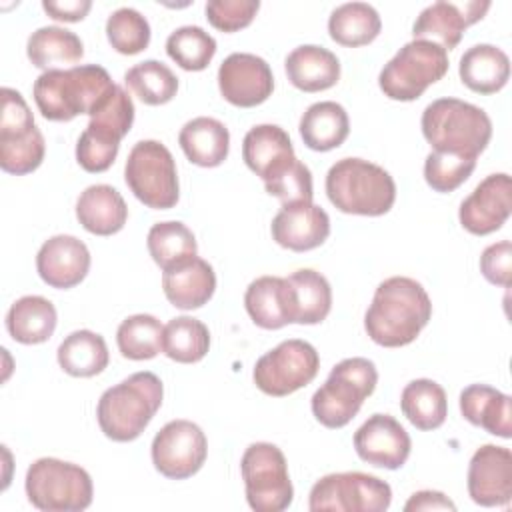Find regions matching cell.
<instances>
[{
	"mask_svg": "<svg viewBox=\"0 0 512 512\" xmlns=\"http://www.w3.org/2000/svg\"><path fill=\"white\" fill-rule=\"evenodd\" d=\"M512 212V180L506 172L486 176L460 204L458 218L464 230L486 236L502 228Z\"/></svg>",
	"mask_w": 512,
	"mask_h": 512,
	"instance_id": "cell-16",
	"label": "cell"
},
{
	"mask_svg": "<svg viewBox=\"0 0 512 512\" xmlns=\"http://www.w3.org/2000/svg\"><path fill=\"white\" fill-rule=\"evenodd\" d=\"M480 272L494 286H510L512 276V244L500 240L484 248L480 256Z\"/></svg>",
	"mask_w": 512,
	"mask_h": 512,
	"instance_id": "cell-48",
	"label": "cell"
},
{
	"mask_svg": "<svg viewBox=\"0 0 512 512\" xmlns=\"http://www.w3.org/2000/svg\"><path fill=\"white\" fill-rule=\"evenodd\" d=\"M406 512H416V510H456V504L442 492L438 490H420L414 492L408 502L404 504Z\"/></svg>",
	"mask_w": 512,
	"mask_h": 512,
	"instance_id": "cell-51",
	"label": "cell"
},
{
	"mask_svg": "<svg viewBox=\"0 0 512 512\" xmlns=\"http://www.w3.org/2000/svg\"><path fill=\"white\" fill-rule=\"evenodd\" d=\"M412 440L404 426L390 414H372L354 432V450L360 460L396 470L402 468L410 456Z\"/></svg>",
	"mask_w": 512,
	"mask_h": 512,
	"instance_id": "cell-17",
	"label": "cell"
},
{
	"mask_svg": "<svg viewBox=\"0 0 512 512\" xmlns=\"http://www.w3.org/2000/svg\"><path fill=\"white\" fill-rule=\"evenodd\" d=\"M130 192L148 208L168 210L178 204L180 184L172 152L158 140H140L132 146L124 166Z\"/></svg>",
	"mask_w": 512,
	"mask_h": 512,
	"instance_id": "cell-9",
	"label": "cell"
},
{
	"mask_svg": "<svg viewBox=\"0 0 512 512\" xmlns=\"http://www.w3.org/2000/svg\"><path fill=\"white\" fill-rule=\"evenodd\" d=\"M400 408L408 422L418 430H436L448 416L446 392L430 378H416L404 386Z\"/></svg>",
	"mask_w": 512,
	"mask_h": 512,
	"instance_id": "cell-34",
	"label": "cell"
},
{
	"mask_svg": "<svg viewBox=\"0 0 512 512\" xmlns=\"http://www.w3.org/2000/svg\"><path fill=\"white\" fill-rule=\"evenodd\" d=\"M132 122L134 102L122 86L114 84V88L90 112V122L84 130L104 142L120 144V140L130 132Z\"/></svg>",
	"mask_w": 512,
	"mask_h": 512,
	"instance_id": "cell-36",
	"label": "cell"
},
{
	"mask_svg": "<svg viewBox=\"0 0 512 512\" xmlns=\"http://www.w3.org/2000/svg\"><path fill=\"white\" fill-rule=\"evenodd\" d=\"M124 82L148 106L170 102L178 92L176 74L160 60H144L126 70Z\"/></svg>",
	"mask_w": 512,
	"mask_h": 512,
	"instance_id": "cell-40",
	"label": "cell"
},
{
	"mask_svg": "<svg viewBox=\"0 0 512 512\" xmlns=\"http://www.w3.org/2000/svg\"><path fill=\"white\" fill-rule=\"evenodd\" d=\"M164 326L152 314H132L116 330V344L128 360H150L162 352Z\"/></svg>",
	"mask_w": 512,
	"mask_h": 512,
	"instance_id": "cell-39",
	"label": "cell"
},
{
	"mask_svg": "<svg viewBox=\"0 0 512 512\" xmlns=\"http://www.w3.org/2000/svg\"><path fill=\"white\" fill-rule=\"evenodd\" d=\"M58 314L54 304L44 296H22L6 314V330L20 344H42L56 330Z\"/></svg>",
	"mask_w": 512,
	"mask_h": 512,
	"instance_id": "cell-30",
	"label": "cell"
},
{
	"mask_svg": "<svg viewBox=\"0 0 512 512\" xmlns=\"http://www.w3.org/2000/svg\"><path fill=\"white\" fill-rule=\"evenodd\" d=\"M378 370L372 360L354 356L340 360L326 382L312 394V414L326 428H344L374 392Z\"/></svg>",
	"mask_w": 512,
	"mask_h": 512,
	"instance_id": "cell-6",
	"label": "cell"
},
{
	"mask_svg": "<svg viewBox=\"0 0 512 512\" xmlns=\"http://www.w3.org/2000/svg\"><path fill=\"white\" fill-rule=\"evenodd\" d=\"M290 324H320L332 308V288L326 276L300 268L286 276Z\"/></svg>",
	"mask_w": 512,
	"mask_h": 512,
	"instance_id": "cell-22",
	"label": "cell"
},
{
	"mask_svg": "<svg viewBox=\"0 0 512 512\" xmlns=\"http://www.w3.org/2000/svg\"><path fill=\"white\" fill-rule=\"evenodd\" d=\"M468 494L480 506H508L512 500V452L504 446H480L468 464Z\"/></svg>",
	"mask_w": 512,
	"mask_h": 512,
	"instance_id": "cell-18",
	"label": "cell"
},
{
	"mask_svg": "<svg viewBox=\"0 0 512 512\" xmlns=\"http://www.w3.org/2000/svg\"><path fill=\"white\" fill-rule=\"evenodd\" d=\"M76 218L90 234L112 236L124 228L128 206L110 184H92L76 200Z\"/></svg>",
	"mask_w": 512,
	"mask_h": 512,
	"instance_id": "cell-23",
	"label": "cell"
},
{
	"mask_svg": "<svg viewBox=\"0 0 512 512\" xmlns=\"http://www.w3.org/2000/svg\"><path fill=\"white\" fill-rule=\"evenodd\" d=\"M258 10V0H210L204 6L208 22L220 32H238L246 28Z\"/></svg>",
	"mask_w": 512,
	"mask_h": 512,
	"instance_id": "cell-46",
	"label": "cell"
},
{
	"mask_svg": "<svg viewBox=\"0 0 512 512\" xmlns=\"http://www.w3.org/2000/svg\"><path fill=\"white\" fill-rule=\"evenodd\" d=\"M178 144L192 164L214 168L228 158L230 132L220 120L198 116L180 128Z\"/></svg>",
	"mask_w": 512,
	"mask_h": 512,
	"instance_id": "cell-27",
	"label": "cell"
},
{
	"mask_svg": "<svg viewBox=\"0 0 512 512\" xmlns=\"http://www.w3.org/2000/svg\"><path fill=\"white\" fill-rule=\"evenodd\" d=\"M392 488L378 476L366 472L326 474L310 490L312 512H384L390 508Z\"/></svg>",
	"mask_w": 512,
	"mask_h": 512,
	"instance_id": "cell-11",
	"label": "cell"
},
{
	"mask_svg": "<svg viewBox=\"0 0 512 512\" xmlns=\"http://www.w3.org/2000/svg\"><path fill=\"white\" fill-rule=\"evenodd\" d=\"M56 358L60 368L76 378H90L100 374L110 360L106 340L92 330H76L68 334L60 342Z\"/></svg>",
	"mask_w": 512,
	"mask_h": 512,
	"instance_id": "cell-33",
	"label": "cell"
},
{
	"mask_svg": "<svg viewBox=\"0 0 512 512\" xmlns=\"http://www.w3.org/2000/svg\"><path fill=\"white\" fill-rule=\"evenodd\" d=\"M2 98V108H0V134H10V132H22L34 126V116L24 100V96L14 90L4 86L0 90Z\"/></svg>",
	"mask_w": 512,
	"mask_h": 512,
	"instance_id": "cell-49",
	"label": "cell"
},
{
	"mask_svg": "<svg viewBox=\"0 0 512 512\" xmlns=\"http://www.w3.org/2000/svg\"><path fill=\"white\" fill-rule=\"evenodd\" d=\"M270 232L274 242L286 250H314L330 234V216L314 202L286 204L272 218Z\"/></svg>",
	"mask_w": 512,
	"mask_h": 512,
	"instance_id": "cell-19",
	"label": "cell"
},
{
	"mask_svg": "<svg viewBox=\"0 0 512 512\" xmlns=\"http://www.w3.org/2000/svg\"><path fill=\"white\" fill-rule=\"evenodd\" d=\"M164 386L154 372H134L120 384L102 392L96 418L106 438L132 442L150 424L162 406Z\"/></svg>",
	"mask_w": 512,
	"mask_h": 512,
	"instance_id": "cell-2",
	"label": "cell"
},
{
	"mask_svg": "<svg viewBox=\"0 0 512 512\" xmlns=\"http://www.w3.org/2000/svg\"><path fill=\"white\" fill-rule=\"evenodd\" d=\"M46 154V142L38 126L24 132L0 134V168L8 174H30L34 172Z\"/></svg>",
	"mask_w": 512,
	"mask_h": 512,
	"instance_id": "cell-41",
	"label": "cell"
},
{
	"mask_svg": "<svg viewBox=\"0 0 512 512\" xmlns=\"http://www.w3.org/2000/svg\"><path fill=\"white\" fill-rule=\"evenodd\" d=\"M118 148L120 146L102 142L84 130L76 142V160L86 172H106L114 164Z\"/></svg>",
	"mask_w": 512,
	"mask_h": 512,
	"instance_id": "cell-47",
	"label": "cell"
},
{
	"mask_svg": "<svg viewBox=\"0 0 512 512\" xmlns=\"http://www.w3.org/2000/svg\"><path fill=\"white\" fill-rule=\"evenodd\" d=\"M328 200L344 214L382 216L396 200L394 178L364 158H342L326 174Z\"/></svg>",
	"mask_w": 512,
	"mask_h": 512,
	"instance_id": "cell-5",
	"label": "cell"
},
{
	"mask_svg": "<svg viewBox=\"0 0 512 512\" xmlns=\"http://www.w3.org/2000/svg\"><path fill=\"white\" fill-rule=\"evenodd\" d=\"M320 368L316 348L300 338L280 342L256 360L252 378L260 392L268 396H288L310 384Z\"/></svg>",
	"mask_w": 512,
	"mask_h": 512,
	"instance_id": "cell-12",
	"label": "cell"
},
{
	"mask_svg": "<svg viewBox=\"0 0 512 512\" xmlns=\"http://www.w3.org/2000/svg\"><path fill=\"white\" fill-rule=\"evenodd\" d=\"M448 72V52L430 40L404 44L380 70L378 86L390 100L410 102Z\"/></svg>",
	"mask_w": 512,
	"mask_h": 512,
	"instance_id": "cell-8",
	"label": "cell"
},
{
	"mask_svg": "<svg viewBox=\"0 0 512 512\" xmlns=\"http://www.w3.org/2000/svg\"><path fill=\"white\" fill-rule=\"evenodd\" d=\"M286 76L302 92H320L340 80V60L334 52L316 44L294 48L284 60Z\"/></svg>",
	"mask_w": 512,
	"mask_h": 512,
	"instance_id": "cell-25",
	"label": "cell"
},
{
	"mask_svg": "<svg viewBox=\"0 0 512 512\" xmlns=\"http://www.w3.org/2000/svg\"><path fill=\"white\" fill-rule=\"evenodd\" d=\"M244 306L252 322L264 330H278L290 324L286 278L260 276L252 280L244 294Z\"/></svg>",
	"mask_w": 512,
	"mask_h": 512,
	"instance_id": "cell-32",
	"label": "cell"
},
{
	"mask_svg": "<svg viewBox=\"0 0 512 512\" xmlns=\"http://www.w3.org/2000/svg\"><path fill=\"white\" fill-rule=\"evenodd\" d=\"M350 132L348 112L334 100L314 102L300 118V136L310 150L328 152L344 144Z\"/></svg>",
	"mask_w": 512,
	"mask_h": 512,
	"instance_id": "cell-29",
	"label": "cell"
},
{
	"mask_svg": "<svg viewBox=\"0 0 512 512\" xmlns=\"http://www.w3.org/2000/svg\"><path fill=\"white\" fill-rule=\"evenodd\" d=\"M154 468L172 480L194 476L206 462L208 442L202 428L190 420H170L152 440Z\"/></svg>",
	"mask_w": 512,
	"mask_h": 512,
	"instance_id": "cell-13",
	"label": "cell"
},
{
	"mask_svg": "<svg viewBox=\"0 0 512 512\" xmlns=\"http://www.w3.org/2000/svg\"><path fill=\"white\" fill-rule=\"evenodd\" d=\"M458 74L472 92L496 94L510 78V58L494 44H474L462 54Z\"/></svg>",
	"mask_w": 512,
	"mask_h": 512,
	"instance_id": "cell-26",
	"label": "cell"
},
{
	"mask_svg": "<svg viewBox=\"0 0 512 512\" xmlns=\"http://www.w3.org/2000/svg\"><path fill=\"white\" fill-rule=\"evenodd\" d=\"M150 34L148 20L130 6L114 10L106 20V36L110 46L126 56L146 50L150 44Z\"/></svg>",
	"mask_w": 512,
	"mask_h": 512,
	"instance_id": "cell-43",
	"label": "cell"
},
{
	"mask_svg": "<svg viewBox=\"0 0 512 512\" xmlns=\"http://www.w3.org/2000/svg\"><path fill=\"white\" fill-rule=\"evenodd\" d=\"M162 290L168 302L180 310L202 308L216 290L214 268L198 256H192L162 274Z\"/></svg>",
	"mask_w": 512,
	"mask_h": 512,
	"instance_id": "cell-21",
	"label": "cell"
},
{
	"mask_svg": "<svg viewBox=\"0 0 512 512\" xmlns=\"http://www.w3.org/2000/svg\"><path fill=\"white\" fill-rule=\"evenodd\" d=\"M210 348L208 326L192 316H176L164 326L162 352L180 364L200 362Z\"/></svg>",
	"mask_w": 512,
	"mask_h": 512,
	"instance_id": "cell-37",
	"label": "cell"
},
{
	"mask_svg": "<svg viewBox=\"0 0 512 512\" xmlns=\"http://www.w3.org/2000/svg\"><path fill=\"white\" fill-rule=\"evenodd\" d=\"M26 496L44 512H80L92 504L94 486L90 474L60 458H38L26 470Z\"/></svg>",
	"mask_w": 512,
	"mask_h": 512,
	"instance_id": "cell-7",
	"label": "cell"
},
{
	"mask_svg": "<svg viewBox=\"0 0 512 512\" xmlns=\"http://www.w3.org/2000/svg\"><path fill=\"white\" fill-rule=\"evenodd\" d=\"M422 134L434 152L476 160L492 138L490 116L470 102L438 98L422 112Z\"/></svg>",
	"mask_w": 512,
	"mask_h": 512,
	"instance_id": "cell-4",
	"label": "cell"
},
{
	"mask_svg": "<svg viewBox=\"0 0 512 512\" xmlns=\"http://www.w3.org/2000/svg\"><path fill=\"white\" fill-rule=\"evenodd\" d=\"M246 500L256 512H282L292 504L294 488L284 452L270 442L250 444L240 460Z\"/></svg>",
	"mask_w": 512,
	"mask_h": 512,
	"instance_id": "cell-10",
	"label": "cell"
},
{
	"mask_svg": "<svg viewBox=\"0 0 512 512\" xmlns=\"http://www.w3.org/2000/svg\"><path fill=\"white\" fill-rule=\"evenodd\" d=\"M242 158L256 176L266 180L294 158V146L288 132L278 124H258L242 140Z\"/></svg>",
	"mask_w": 512,
	"mask_h": 512,
	"instance_id": "cell-28",
	"label": "cell"
},
{
	"mask_svg": "<svg viewBox=\"0 0 512 512\" xmlns=\"http://www.w3.org/2000/svg\"><path fill=\"white\" fill-rule=\"evenodd\" d=\"M44 12L62 22H80L92 8L90 0H44Z\"/></svg>",
	"mask_w": 512,
	"mask_h": 512,
	"instance_id": "cell-50",
	"label": "cell"
},
{
	"mask_svg": "<svg viewBox=\"0 0 512 512\" xmlns=\"http://www.w3.org/2000/svg\"><path fill=\"white\" fill-rule=\"evenodd\" d=\"M114 88L106 68L98 64L42 72L32 88L34 102L46 120L68 122L88 114Z\"/></svg>",
	"mask_w": 512,
	"mask_h": 512,
	"instance_id": "cell-3",
	"label": "cell"
},
{
	"mask_svg": "<svg viewBox=\"0 0 512 512\" xmlns=\"http://www.w3.org/2000/svg\"><path fill=\"white\" fill-rule=\"evenodd\" d=\"M26 54L32 66L48 70H62L64 66L80 62L84 44L78 34L62 26H42L34 30L26 42Z\"/></svg>",
	"mask_w": 512,
	"mask_h": 512,
	"instance_id": "cell-31",
	"label": "cell"
},
{
	"mask_svg": "<svg viewBox=\"0 0 512 512\" xmlns=\"http://www.w3.org/2000/svg\"><path fill=\"white\" fill-rule=\"evenodd\" d=\"M146 246L152 260L162 268L176 266L198 252V244L194 232L178 220L156 222L146 236Z\"/></svg>",
	"mask_w": 512,
	"mask_h": 512,
	"instance_id": "cell-38",
	"label": "cell"
},
{
	"mask_svg": "<svg viewBox=\"0 0 512 512\" xmlns=\"http://www.w3.org/2000/svg\"><path fill=\"white\" fill-rule=\"evenodd\" d=\"M264 188L270 196H276L282 206L296 202H312V172L296 156L272 172L264 180Z\"/></svg>",
	"mask_w": 512,
	"mask_h": 512,
	"instance_id": "cell-44",
	"label": "cell"
},
{
	"mask_svg": "<svg viewBox=\"0 0 512 512\" xmlns=\"http://www.w3.org/2000/svg\"><path fill=\"white\" fill-rule=\"evenodd\" d=\"M488 0H466V2H448L438 0L426 6L414 20L412 34L414 40H430L442 46L446 52L456 48L462 40L464 30L470 24H476L488 12Z\"/></svg>",
	"mask_w": 512,
	"mask_h": 512,
	"instance_id": "cell-15",
	"label": "cell"
},
{
	"mask_svg": "<svg viewBox=\"0 0 512 512\" xmlns=\"http://www.w3.org/2000/svg\"><path fill=\"white\" fill-rule=\"evenodd\" d=\"M36 270L48 286L68 290L86 278L90 270V252L76 236L56 234L40 246L36 254Z\"/></svg>",
	"mask_w": 512,
	"mask_h": 512,
	"instance_id": "cell-20",
	"label": "cell"
},
{
	"mask_svg": "<svg viewBox=\"0 0 512 512\" xmlns=\"http://www.w3.org/2000/svg\"><path fill=\"white\" fill-rule=\"evenodd\" d=\"M432 316L424 286L408 276H390L378 284L364 316V330L384 348H400L416 340Z\"/></svg>",
	"mask_w": 512,
	"mask_h": 512,
	"instance_id": "cell-1",
	"label": "cell"
},
{
	"mask_svg": "<svg viewBox=\"0 0 512 512\" xmlns=\"http://www.w3.org/2000/svg\"><path fill=\"white\" fill-rule=\"evenodd\" d=\"M218 88L226 102L238 108H254L272 96V68L256 54L234 52L218 68Z\"/></svg>",
	"mask_w": 512,
	"mask_h": 512,
	"instance_id": "cell-14",
	"label": "cell"
},
{
	"mask_svg": "<svg viewBox=\"0 0 512 512\" xmlns=\"http://www.w3.org/2000/svg\"><path fill=\"white\" fill-rule=\"evenodd\" d=\"M460 412L470 424L494 436H512V400L488 384L466 386L460 392Z\"/></svg>",
	"mask_w": 512,
	"mask_h": 512,
	"instance_id": "cell-24",
	"label": "cell"
},
{
	"mask_svg": "<svg viewBox=\"0 0 512 512\" xmlns=\"http://www.w3.org/2000/svg\"><path fill=\"white\" fill-rule=\"evenodd\" d=\"M476 168V160L446 154L430 152L424 160V180L436 192H452L462 186Z\"/></svg>",
	"mask_w": 512,
	"mask_h": 512,
	"instance_id": "cell-45",
	"label": "cell"
},
{
	"mask_svg": "<svg viewBox=\"0 0 512 512\" xmlns=\"http://www.w3.org/2000/svg\"><path fill=\"white\" fill-rule=\"evenodd\" d=\"M166 54L188 72L204 70L214 54L216 40L200 26H180L166 40Z\"/></svg>",
	"mask_w": 512,
	"mask_h": 512,
	"instance_id": "cell-42",
	"label": "cell"
},
{
	"mask_svg": "<svg viewBox=\"0 0 512 512\" xmlns=\"http://www.w3.org/2000/svg\"><path fill=\"white\" fill-rule=\"evenodd\" d=\"M382 30L380 14L368 2H346L332 10L328 18L330 38L342 46L356 48L370 44Z\"/></svg>",
	"mask_w": 512,
	"mask_h": 512,
	"instance_id": "cell-35",
	"label": "cell"
}]
</instances>
